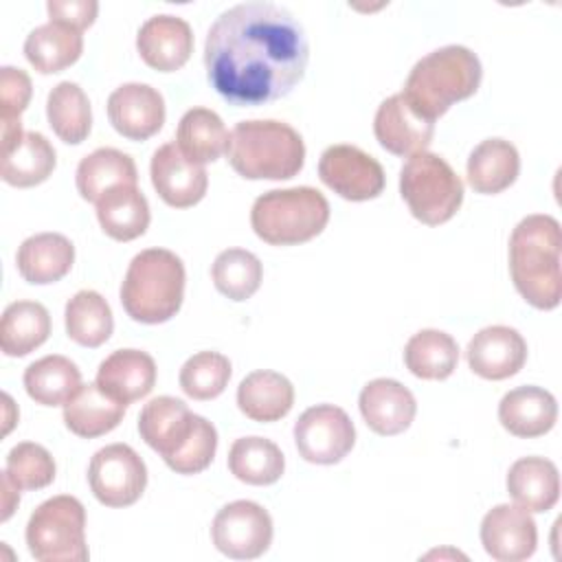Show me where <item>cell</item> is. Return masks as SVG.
<instances>
[{"instance_id":"1","label":"cell","mask_w":562,"mask_h":562,"mask_svg":"<svg viewBox=\"0 0 562 562\" xmlns=\"http://www.w3.org/2000/svg\"><path fill=\"white\" fill-rule=\"evenodd\" d=\"M310 44L301 22L274 2H241L215 18L204 42L206 79L231 105L288 97L303 79Z\"/></svg>"},{"instance_id":"2","label":"cell","mask_w":562,"mask_h":562,"mask_svg":"<svg viewBox=\"0 0 562 562\" xmlns=\"http://www.w3.org/2000/svg\"><path fill=\"white\" fill-rule=\"evenodd\" d=\"M138 432L176 474L206 470L217 450L215 426L171 395L154 397L140 408Z\"/></svg>"},{"instance_id":"3","label":"cell","mask_w":562,"mask_h":562,"mask_svg":"<svg viewBox=\"0 0 562 562\" xmlns=\"http://www.w3.org/2000/svg\"><path fill=\"white\" fill-rule=\"evenodd\" d=\"M560 222L544 213L522 217L509 237V272L518 294L536 310H553L562 299Z\"/></svg>"},{"instance_id":"4","label":"cell","mask_w":562,"mask_h":562,"mask_svg":"<svg viewBox=\"0 0 562 562\" xmlns=\"http://www.w3.org/2000/svg\"><path fill=\"white\" fill-rule=\"evenodd\" d=\"M483 68L470 48L441 46L424 55L408 72L402 97L426 121H437L450 105L470 99L481 86Z\"/></svg>"},{"instance_id":"5","label":"cell","mask_w":562,"mask_h":562,"mask_svg":"<svg viewBox=\"0 0 562 562\" xmlns=\"http://www.w3.org/2000/svg\"><path fill=\"white\" fill-rule=\"evenodd\" d=\"M226 156L246 180H288L303 169L305 145L292 125L274 119H252L233 127Z\"/></svg>"},{"instance_id":"6","label":"cell","mask_w":562,"mask_h":562,"mask_svg":"<svg viewBox=\"0 0 562 562\" xmlns=\"http://www.w3.org/2000/svg\"><path fill=\"white\" fill-rule=\"evenodd\" d=\"M184 263L167 248L140 250L121 283V305L130 318L158 325L173 318L184 299Z\"/></svg>"},{"instance_id":"7","label":"cell","mask_w":562,"mask_h":562,"mask_svg":"<svg viewBox=\"0 0 562 562\" xmlns=\"http://www.w3.org/2000/svg\"><path fill=\"white\" fill-rule=\"evenodd\" d=\"M329 222V202L314 187L272 189L250 209V226L272 246H294L321 235Z\"/></svg>"},{"instance_id":"8","label":"cell","mask_w":562,"mask_h":562,"mask_svg":"<svg viewBox=\"0 0 562 562\" xmlns=\"http://www.w3.org/2000/svg\"><path fill=\"white\" fill-rule=\"evenodd\" d=\"M400 193L415 220L426 226H439L459 211L463 182L441 156L419 151L400 169Z\"/></svg>"},{"instance_id":"9","label":"cell","mask_w":562,"mask_h":562,"mask_svg":"<svg viewBox=\"0 0 562 562\" xmlns=\"http://www.w3.org/2000/svg\"><path fill=\"white\" fill-rule=\"evenodd\" d=\"M26 544L40 562H86V509L81 501L59 494L37 505L26 522Z\"/></svg>"},{"instance_id":"10","label":"cell","mask_w":562,"mask_h":562,"mask_svg":"<svg viewBox=\"0 0 562 562\" xmlns=\"http://www.w3.org/2000/svg\"><path fill=\"white\" fill-rule=\"evenodd\" d=\"M88 483L101 505L130 507L147 487V468L132 446L110 443L92 454Z\"/></svg>"},{"instance_id":"11","label":"cell","mask_w":562,"mask_h":562,"mask_svg":"<svg viewBox=\"0 0 562 562\" xmlns=\"http://www.w3.org/2000/svg\"><path fill=\"white\" fill-rule=\"evenodd\" d=\"M294 443L305 461L331 465L351 452L356 443V428L340 406L316 404L303 411L296 419Z\"/></svg>"},{"instance_id":"12","label":"cell","mask_w":562,"mask_h":562,"mask_svg":"<svg viewBox=\"0 0 562 562\" xmlns=\"http://www.w3.org/2000/svg\"><path fill=\"white\" fill-rule=\"evenodd\" d=\"M211 540L233 560H255L272 544V518L255 501H233L215 514Z\"/></svg>"},{"instance_id":"13","label":"cell","mask_w":562,"mask_h":562,"mask_svg":"<svg viewBox=\"0 0 562 562\" xmlns=\"http://www.w3.org/2000/svg\"><path fill=\"white\" fill-rule=\"evenodd\" d=\"M318 178L345 200H373L384 189L382 165L356 145H331L321 154Z\"/></svg>"},{"instance_id":"14","label":"cell","mask_w":562,"mask_h":562,"mask_svg":"<svg viewBox=\"0 0 562 562\" xmlns=\"http://www.w3.org/2000/svg\"><path fill=\"white\" fill-rule=\"evenodd\" d=\"M149 176L160 200L173 209H189L198 204L209 187L204 165H195L184 158L176 143H165L154 151Z\"/></svg>"},{"instance_id":"15","label":"cell","mask_w":562,"mask_h":562,"mask_svg":"<svg viewBox=\"0 0 562 562\" xmlns=\"http://www.w3.org/2000/svg\"><path fill=\"white\" fill-rule=\"evenodd\" d=\"M481 542L487 555L498 562L527 560L538 547L536 520L518 505H496L483 516Z\"/></svg>"},{"instance_id":"16","label":"cell","mask_w":562,"mask_h":562,"mask_svg":"<svg viewBox=\"0 0 562 562\" xmlns=\"http://www.w3.org/2000/svg\"><path fill=\"white\" fill-rule=\"evenodd\" d=\"M165 114V99L149 83H123L108 97V119L130 140H147L158 134Z\"/></svg>"},{"instance_id":"17","label":"cell","mask_w":562,"mask_h":562,"mask_svg":"<svg viewBox=\"0 0 562 562\" xmlns=\"http://www.w3.org/2000/svg\"><path fill=\"white\" fill-rule=\"evenodd\" d=\"M465 358L479 378L505 380L522 369L527 360V342L514 327L490 325L470 338Z\"/></svg>"},{"instance_id":"18","label":"cell","mask_w":562,"mask_h":562,"mask_svg":"<svg viewBox=\"0 0 562 562\" xmlns=\"http://www.w3.org/2000/svg\"><path fill=\"white\" fill-rule=\"evenodd\" d=\"M140 59L160 72L182 68L193 53V31L187 20L169 13H158L145 20L136 35Z\"/></svg>"},{"instance_id":"19","label":"cell","mask_w":562,"mask_h":562,"mask_svg":"<svg viewBox=\"0 0 562 562\" xmlns=\"http://www.w3.org/2000/svg\"><path fill=\"white\" fill-rule=\"evenodd\" d=\"M378 143L395 156H415L426 151L432 140L435 123L422 119L402 97V92L384 99L373 119Z\"/></svg>"},{"instance_id":"20","label":"cell","mask_w":562,"mask_h":562,"mask_svg":"<svg viewBox=\"0 0 562 562\" xmlns=\"http://www.w3.org/2000/svg\"><path fill=\"white\" fill-rule=\"evenodd\" d=\"M358 406L367 426L382 437L404 432L417 413L415 395L402 382L391 378L367 382L360 391Z\"/></svg>"},{"instance_id":"21","label":"cell","mask_w":562,"mask_h":562,"mask_svg":"<svg viewBox=\"0 0 562 562\" xmlns=\"http://www.w3.org/2000/svg\"><path fill=\"white\" fill-rule=\"evenodd\" d=\"M97 384L110 397L127 406L151 393L156 384V362L140 349H116L99 364Z\"/></svg>"},{"instance_id":"22","label":"cell","mask_w":562,"mask_h":562,"mask_svg":"<svg viewBox=\"0 0 562 562\" xmlns=\"http://www.w3.org/2000/svg\"><path fill=\"white\" fill-rule=\"evenodd\" d=\"M558 419V402L542 386H516L498 404L501 426L522 439L547 435Z\"/></svg>"},{"instance_id":"23","label":"cell","mask_w":562,"mask_h":562,"mask_svg":"<svg viewBox=\"0 0 562 562\" xmlns=\"http://www.w3.org/2000/svg\"><path fill=\"white\" fill-rule=\"evenodd\" d=\"M24 281L46 285L64 279L75 263V246L66 235L37 233L26 237L15 255Z\"/></svg>"},{"instance_id":"24","label":"cell","mask_w":562,"mask_h":562,"mask_svg":"<svg viewBox=\"0 0 562 562\" xmlns=\"http://www.w3.org/2000/svg\"><path fill=\"white\" fill-rule=\"evenodd\" d=\"M520 171L518 149L505 138H485L468 156L465 173L476 193L494 195L509 189Z\"/></svg>"},{"instance_id":"25","label":"cell","mask_w":562,"mask_h":562,"mask_svg":"<svg viewBox=\"0 0 562 562\" xmlns=\"http://www.w3.org/2000/svg\"><path fill=\"white\" fill-rule=\"evenodd\" d=\"M125 404L110 397L97 382L81 384L79 391L64 404L66 428L83 439L101 437L114 430L125 415Z\"/></svg>"},{"instance_id":"26","label":"cell","mask_w":562,"mask_h":562,"mask_svg":"<svg viewBox=\"0 0 562 562\" xmlns=\"http://www.w3.org/2000/svg\"><path fill=\"white\" fill-rule=\"evenodd\" d=\"M507 492L527 512H549L560 498V474L544 457H522L507 472Z\"/></svg>"},{"instance_id":"27","label":"cell","mask_w":562,"mask_h":562,"mask_svg":"<svg viewBox=\"0 0 562 562\" xmlns=\"http://www.w3.org/2000/svg\"><path fill=\"white\" fill-rule=\"evenodd\" d=\"M294 404L292 382L277 371H252L237 386V406L252 422H277Z\"/></svg>"},{"instance_id":"28","label":"cell","mask_w":562,"mask_h":562,"mask_svg":"<svg viewBox=\"0 0 562 562\" xmlns=\"http://www.w3.org/2000/svg\"><path fill=\"white\" fill-rule=\"evenodd\" d=\"M97 220L108 237L132 241L149 226V202L136 184H121L101 195L97 202Z\"/></svg>"},{"instance_id":"29","label":"cell","mask_w":562,"mask_h":562,"mask_svg":"<svg viewBox=\"0 0 562 562\" xmlns=\"http://www.w3.org/2000/svg\"><path fill=\"white\" fill-rule=\"evenodd\" d=\"M83 50V35L75 26L61 22H46L35 26L24 40V57L42 72L53 75L72 66Z\"/></svg>"},{"instance_id":"30","label":"cell","mask_w":562,"mask_h":562,"mask_svg":"<svg viewBox=\"0 0 562 562\" xmlns=\"http://www.w3.org/2000/svg\"><path fill=\"white\" fill-rule=\"evenodd\" d=\"M136 182H138V171L132 156L114 147H99L92 154L83 156L75 173V184L79 195L94 204L110 189L121 184H136Z\"/></svg>"},{"instance_id":"31","label":"cell","mask_w":562,"mask_h":562,"mask_svg":"<svg viewBox=\"0 0 562 562\" xmlns=\"http://www.w3.org/2000/svg\"><path fill=\"white\" fill-rule=\"evenodd\" d=\"M50 336L48 310L37 301H13L0 321V347L9 358H22Z\"/></svg>"},{"instance_id":"32","label":"cell","mask_w":562,"mask_h":562,"mask_svg":"<svg viewBox=\"0 0 562 562\" xmlns=\"http://www.w3.org/2000/svg\"><path fill=\"white\" fill-rule=\"evenodd\" d=\"M228 136L231 134L217 112L209 108H191L178 123L176 145L191 162L206 165L226 154Z\"/></svg>"},{"instance_id":"33","label":"cell","mask_w":562,"mask_h":562,"mask_svg":"<svg viewBox=\"0 0 562 562\" xmlns=\"http://www.w3.org/2000/svg\"><path fill=\"white\" fill-rule=\"evenodd\" d=\"M57 165V156L48 138L40 132H24V136L7 151H2L0 176L11 187H35L48 180Z\"/></svg>"},{"instance_id":"34","label":"cell","mask_w":562,"mask_h":562,"mask_svg":"<svg viewBox=\"0 0 562 562\" xmlns=\"http://www.w3.org/2000/svg\"><path fill=\"white\" fill-rule=\"evenodd\" d=\"M81 386L79 367L66 356H44L24 371V389L42 406H64Z\"/></svg>"},{"instance_id":"35","label":"cell","mask_w":562,"mask_h":562,"mask_svg":"<svg viewBox=\"0 0 562 562\" xmlns=\"http://www.w3.org/2000/svg\"><path fill=\"white\" fill-rule=\"evenodd\" d=\"M459 362L457 340L441 329H422L404 347L406 369L422 380H446Z\"/></svg>"},{"instance_id":"36","label":"cell","mask_w":562,"mask_h":562,"mask_svg":"<svg viewBox=\"0 0 562 562\" xmlns=\"http://www.w3.org/2000/svg\"><path fill=\"white\" fill-rule=\"evenodd\" d=\"M228 470L248 485H272L285 470L281 448L266 437H239L228 450Z\"/></svg>"},{"instance_id":"37","label":"cell","mask_w":562,"mask_h":562,"mask_svg":"<svg viewBox=\"0 0 562 562\" xmlns=\"http://www.w3.org/2000/svg\"><path fill=\"white\" fill-rule=\"evenodd\" d=\"M46 116L53 132L68 145L83 143L92 130L90 101L75 81H59L48 92Z\"/></svg>"},{"instance_id":"38","label":"cell","mask_w":562,"mask_h":562,"mask_svg":"<svg viewBox=\"0 0 562 562\" xmlns=\"http://www.w3.org/2000/svg\"><path fill=\"white\" fill-rule=\"evenodd\" d=\"M64 318L68 338L81 347L103 345L114 329L112 310L94 290H79L72 299H68Z\"/></svg>"},{"instance_id":"39","label":"cell","mask_w":562,"mask_h":562,"mask_svg":"<svg viewBox=\"0 0 562 562\" xmlns=\"http://www.w3.org/2000/svg\"><path fill=\"white\" fill-rule=\"evenodd\" d=\"M261 277L263 268L259 257L244 248L222 250L211 266L213 285L231 301L250 299L259 290Z\"/></svg>"},{"instance_id":"40","label":"cell","mask_w":562,"mask_h":562,"mask_svg":"<svg viewBox=\"0 0 562 562\" xmlns=\"http://www.w3.org/2000/svg\"><path fill=\"white\" fill-rule=\"evenodd\" d=\"M231 360L220 351H198L180 369V389L200 402L224 393L231 380Z\"/></svg>"},{"instance_id":"41","label":"cell","mask_w":562,"mask_h":562,"mask_svg":"<svg viewBox=\"0 0 562 562\" xmlns=\"http://www.w3.org/2000/svg\"><path fill=\"white\" fill-rule=\"evenodd\" d=\"M4 474L18 490H42L55 479V461L44 446L22 441L9 450Z\"/></svg>"},{"instance_id":"42","label":"cell","mask_w":562,"mask_h":562,"mask_svg":"<svg viewBox=\"0 0 562 562\" xmlns=\"http://www.w3.org/2000/svg\"><path fill=\"white\" fill-rule=\"evenodd\" d=\"M31 77L13 66L0 68V105L2 116L0 119H20V114L26 110L31 101Z\"/></svg>"},{"instance_id":"43","label":"cell","mask_w":562,"mask_h":562,"mask_svg":"<svg viewBox=\"0 0 562 562\" xmlns=\"http://www.w3.org/2000/svg\"><path fill=\"white\" fill-rule=\"evenodd\" d=\"M50 22H61L68 26H75L77 31L88 29L97 13H99V2L94 0H50L46 4Z\"/></svg>"},{"instance_id":"44","label":"cell","mask_w":562,"mask_h":562,"mask_svg":"<svg viewBox=\"0 0 562 562\" xmlns=\"http://www.w3.org/2000/svg\"><path fill=\"white\" fill-rule=\"evenodd\" d=\"M20 503V492L11 483V479L2 472V520H7L13 514V507Z\"/></svg>"}]
</instances>
